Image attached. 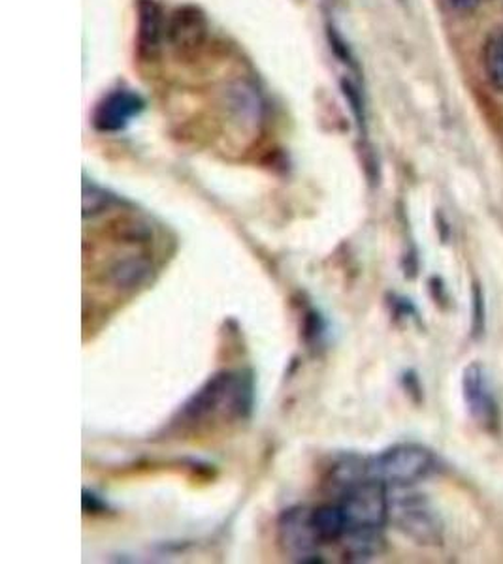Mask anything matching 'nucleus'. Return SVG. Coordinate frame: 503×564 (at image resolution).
Returning a JSON list of instances; mask_svg holds the SVG:
<instances>
[{"instance_id": "1", "label": "nucleus", "mask_w": 503, "mask_h": 564, "mask_svg": "<svg viewBox=\"0 0 503 564\" xmlns=\"http://www.w3.org/2000/svg\"><path fill=\"white\" fill-rule=\"evenodd\" d=\"M253 386L242 372H221L207 380L181 409L183 423H202L213 416H246L252 411Z\"/></svg>"}, {"instance_id": "2", "label": "nucleus", "mask_w": 503, "mask_h": 564, "mask_svg": "<svg viewBox=\"0 0 503 564\" xmlns=\"http://www.w3.org/2000/svg\"><path fill=\"white\" fill-rule=\"evenodd\" d=\"M338 505L347 523L345 536L353 532H381L390 520L388 486L375 478H364L342 489Z\"/></svg>"}, {"instance_id": "3", "label": "nucleus", "mask_w": 503, "mask_h": 564, "mask_svg": "<svg viewBox=\"0 0 503 564\" xmlns=\"http://www.w3.org/2000/svg\"><path fill=\"white\" fill-rule=\"evenodd\" d=\"M436 459L430 449L420 444H396L393 448L381 452L379 456L370 457V478L383 481L393 488L414 486L432 473Z\"/></svg>"}, {"instance_id": "4", "label": "nucleus", "mask_w": 503, "mask_h": 564, "mask_svg": "<svg viewBox=\"0 0 503 564\" xmlns=\"http://www.w3.org/2000/svg\"><path fill=\"white\" fill-rule=\"evenodd\" d=\"M390 520L417 544L438 545L443 540L441 521L419 495H407L394 502L390 500Z\"/></svg>"}, {"instance_id": "5", "label": "nucleus", "mask_w": 503, "mask_h": 564, "mask_svg": "<svg viewBox=\"0 0 503 564\" xmlns=\"http://www.w3.org/2000/svg\"><path fill=\"white\" fill-rule=\"evenodd\" d=\"M462 395L470 416L479 427L494 433L500 427V404L492 388L491 377L481 364L473 361L462 375Z\"/></svg>"}, {"instance_id": "6", "label": "nucleus", "mask_w": 503, "mask_h": 564, "mask_svg": "<svg viewBox=\"0 0 503 564\" xmlns=\"http://www.w3.org/2000/svg\"><path fill=\"white\" fill-rule=\"evenodd\" d=\"M279 542L295 561L300 563L321 561L319 558L321 544L317 540L315 529L311 525V510L306 508L287 510L279 520Z\"/></svg>"}, {"instance_id": "7", "label": "nucleus", "mask_w": 503, "mask_h": 564, "mask_svg": "<svg viewBox=\"0 0 503 564\" xmlns=\"http://www.w3.org/2000/svg\"><path fill=\"white\" fill-rule=\"evenodd\" d=\"M143 106V98L135 90H110L93 111V127L98 132H121L142 113Z\"/></svg>"}, {"instance_id": "8", "label": "nucleus", "mask_w": 503, "mask_h": 564, "mask_svg": "<svg viewBox=\"0 0 503 564\" xmlns=\"http://www.w3.org/2000/svg\"><path fill=\"white\" fill-rule=\"evenodd\" d=\"M207 36V20L201 8L180 7L170 13L167 40L175 52L193 53L204 44Z\"/></svg>"}, {"instance_id": "9", "label": "nucleus", "mask_w": 503, "mask_h": 564, "mask_svg": "<svg viewBox=\"0 0 503 564\" xmlns=\"http://www.w3.org/2000/svg\"><path fill=\"white\" fill-rule=\"evenodd\" d=\"M136 13H138V31H136L138 53L140 57L149 61L161 52L162 40L167 39L168 18L157 0H138Z\"/></svg>"}, {"instance_id": "10", "label": "nucleus", "mask_w": 503, "mask_h": 564, "mask_svg": "<svg viewBox=\"0 0 503 564\" xmlns=\"http://www.w3.org/2000/svg\"><path fill=\"white\" fill-rule=\"evenodd\" d=\"M311 525L315 529L317 540L321 545L342 542L347 531V523L338 502L311 510Z\"/></svg>"}, {"instance_id": "11", "label": "nucleus", "mask_w": 503, "mask_h": 564, "mask_svg": "<svg viewBox=\"0 0 503 564\" xmlns=\"http://www.w3.org/2000/svg\"><path fill=\"white\" fill-rule=\"evenodd\" d=\"M483 68L492 87L503 93V31H494L484 42Z\"/></svg>"}, {"instance_id": "12", "label": "nucleus", "mask_w": 503, "mask_h": 564, "mask_svg": "<svg viewBox=\"0 0 503 564\" xmlns=\"http://www.w3.org/2000/svg\"><path fill=\"white\" fill-rule=\"evenodd\" d=\"M111 202L114 198L104 188L90 181H84V217H95L98 213L106 212Z\"/></svg>"}, {"instance_id": "13", "label": "nucleus", "mask_w": 503, "mask_h": 564, "mask_svg": "<svg viewBox=\"0 0 503 564\" xmlns=\"http://www.w3.org/2000/svg\"><path fill=\"white\" fill-rule=\"evenodd\" d=\"M473 316H475V318H473V334H483V292H481L478 284H475V289H473Z\"/></svg>"}, {"instance_id": "14", "label": "nucleus", "mask_w": 503, "mask_h": 564, "mask_svg": "<svg viewBox=\"0 0 503 564\" xmlns=\"http://www.w3.org/2000/svg\"><path fill=\"white\" fill-rule=\"evenodd\" d=\"M454 12H471L481 4V0H443Z\"/></svg>"}, {"instance_id": "15", "label": "nucleus", "mask_w": 503, "mask_h": 564, "mask_svg": "<svg viewBox=\"0 0 503 564\" xmlns=\"http://www.w3.org/2000/svg\"><path fill=\"white\" fill-rule=\"evenodd\" d=\"M84 510L85 512H89V510L90 512H103V510H106V505L98 499L97 495L84 491Z\"/></svg>"}]
</instances>
